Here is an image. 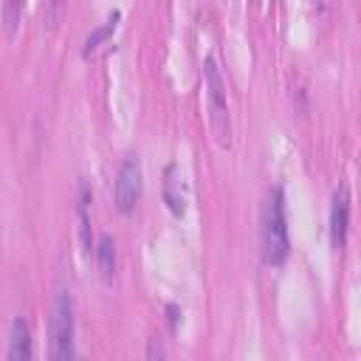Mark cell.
I'll return each mask as SVG.
<instances>
[{
    "instance_id": "6da1fadb",
    "label": "cell",
    "mask_w": 361,
    "mask_h": 361,
    "mask_svg": "<svg viewBox=\"0 0 361 361\" xmlns=\"http://www.w3.org/2000/svg\"><path fill=\"white\" fill-rule=\"evenodd\" d=\"M262 254L268 265H280L288 257V226H285V198L282 189H271L262 209Z\"/></svg>"
},
{
    "instance_id": "7a4b0ae2",
    "label": "cell",
    "mask_w": 361,
    "mask_h": 361,
    "mask_svg": "<svg viewBox=\"0 0 361 361\" xmlns=\"http://www.w3.org/2000/svg\"><path fill=\"white\" fill-rule=\"evenodd\" d=\"M203 76H206L209 127H212V136L220 147H229L231 144V118H229V102H226V82L212 56L203 63Z\"/></svg>"
},
{
    "instance_id": "3957f363",
    "label": "cell",
    "mask_w": 361,
    "mask_h": 361,
    "mask_svg": "<svg viewBox=\"0 0 361 361\" xmlns=\"http://www.w3.org/2000/svg\"><path fill=\"white\" fill-rule=\"evenodd\" d=\"M48 330H51V358L56 361L74 358V299L68 291H59L54 296Z\"/></svg>"
},
{
    "instance_id": "277c9868",
    "label": "cell",
    "mask_w": 361,
    "mask_h": 361,
    "mask_svg": "<svg viewBox=\"0 0 361 361\" xmlns=\"http://www.w3.org/2000/svg\"><path fill=\"white\" fill-rule=\"evenodd\" d=\"M141 161L136 156H130L122 167H118V175H116V189H113V198H116V209L118 212H133L138 198H141V187H144V180H141Z\"/></svg>"
},
{
    "instance_id": "5b68a950",
    "label": "cell",
    "mask_w": 361,
    "mask_h": 361,
    "mask_svg": "<svg viewBox=\"0 0 361 361\" xmlns=\"http://www.w3.org/2000/svg\"><path fill=\"white\" fill-rule=\"evenodd\" d=\"M347 229H350V195L347 187H339L333 192V206H330V243L336 251L347 243Z\"/></svg>"
},
{
    "instance_id": "8992f818",
    "label": "cell",
    "mask_w": 361,
    "mask_h": 361,
    "mask_svg": "<svg viewBox=\"0 0 361 361\" xmlns=\"http://www.w3.org/2000/svg\"><path fill=\"white\" fill-rule=\"evenodd\" d=\"M9 358L12 361H28L32 358V330L25 319L12 322V336H9Z\"/></svg>"
},
{
    "instance_id": "52a82bcc",
    "label": "cell",
    "mask_w": 361,
    "mask_h": 361,
    "mask_svg": "<svg viewBox=\"0 0 361 361\" xmlns=\"http://www.w3.org/2000/svg\"><path fill=\"white\" fill-rule=\"evenodd\" d=\"M164 200H167L172 215H184L187 203H184V195H180V180H178V167L175 164H169L167 172H164Z\"/></svg>"
},
{
    "instance_id": "ba28073f",
    "label": "cell",
    "mask_w": 361,
    "mask_h": 361,
    "mask_svg": "<svg viewBox=\"0 0 361 361\" xmlns=\"http://www.w3.org/2000/svg\"><path fill=\"white\" fill-rule=\"evenodd\" d=\"M96 262H99L102 277H113V274H116V243H113L110 234H102V237H99Z\"/></svg>"
},
{
    "instance_id": "9c48e42d",
    "label": "cell",
    "mask_w": 361,
    "mask_h": 361,
    "mask_svg": "<svg viewBox=\"0 0 361 361\" xmlns=\"http://www.w3.org/2000/svg\"><path fill=\"white\" fill-rule=\"evenodd\" d=\"M118 17H122V14H118V12H113V14L107 17V23H105V25H99L96 32H90V37L85 40V56H90V54H94V51H96V48H99V45H102V43H105V40H107L113 32H116Z\"/></svg>"
},
{
    "instance_id": "30bf717a",
    "label": "cell",
    "mask_w": 361,
    "mask_h": 361,
    "mask_svg": "<svg viewBox=\"0 0 361 361\" xmlns=\"http://www.w3.org/2000/svg\"><path fill=\"white\" fill-rule=\"evenodd\" d=\"M20 3H23V0H9V6H6V28H9V32H14V25H17Z\"/></svg>"
},
{
    "instance_id": "8fae6325",
    "label": "cell",
    "mask_w": 361,
    "mask_h": 361,
    "mask_svg": "<svg viewBox=\"0 0 361 361\" xmlns=\"http://www.w3.org/2000/svg\"><path fill=\"white\" fill-rule=\"evenodd\" d=\"M167 311H169V327L175 330V324H178V308H175V305H169Z\"/></svg>"
}]
</instances>
